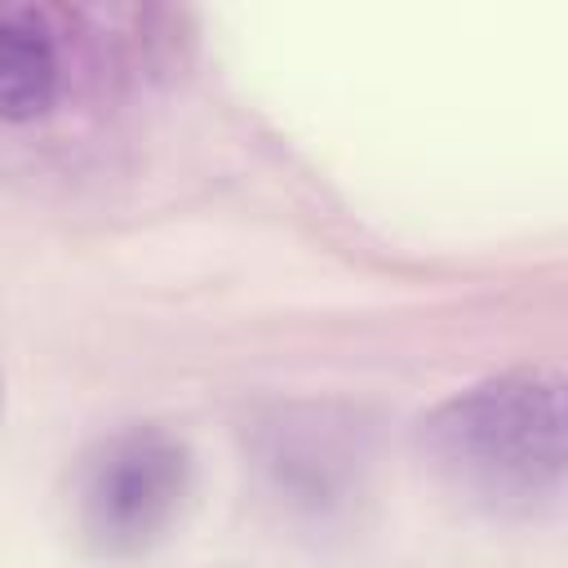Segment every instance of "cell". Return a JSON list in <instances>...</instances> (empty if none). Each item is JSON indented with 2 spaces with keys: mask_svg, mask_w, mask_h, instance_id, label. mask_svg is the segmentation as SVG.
<instances>
[{
  "mask_svg": "<svg viewBox=\"0 0 568 568\" xmlns=\"http://www.w3.org/2000/svg\"><path fill=\"white\" fill-rule=\"evenodd\" d=\"M422 453L457 488L493 501L568 484V368H515L448 395L422 422Z\"/></svg>",
  "mask_w": 568,
  "mask_h": 568,
  "instance_id": "6da1fadb",
  "label": "cell"
},
{
  "mask_svg": "<svg viewBox=\"0 0 568 568\" xmlns=\"http://www.w3.org/2000/svg\"><path fill=\"white\" fill-rule=\"evenodd\" d=\"M191 448L164 426H124L98 439L75 470V524L98 555L151 550L191 497Z\"/></svg>",
  "mask_w": 568,
  "mask_h": 568,
  "instance_id": "7a4b0ae2",
  "label": "cell"
},
{
  "mask_svg": "<svg viewBox=\"0 0 568 568\" xmlns=\"http://www.w3.org/2000/svg\"><path fill=\"white\" fill-rule=\"evenodd\" d=\"M253 462L284 510L302 519H333L364 484L368 435L346 408L280 404L253 426Z\"/></svg>",
  "mask_w": 568,
  "mask_h": 568,
  "instance_id": "3957f363",
  "label": "cell"
},
{
  "mask_svg": "<svg viewBox=\"0 0 568 568\" xmlns=\"http://www.w3.org/2000/svg\"><path fill=\"white\" fill-rule=\"evenodd\" d=\"M62 93V49L40 9L0 13V111L9 124L49 115Z\"/></svg>",
  "mask_w": 568,
  "mask_h": 568,
  "instance_id": "277c9868",
  "label": "cell"
}]
</instances>
